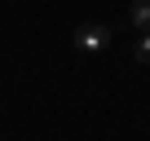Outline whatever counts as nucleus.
<instances>
[{
  "label": "nucleus",
  "mask_w": 150,
  "mask_h": 141,
  "mask_svg": "<svg viewBox=\"0 0 150 141\" xmlns=\"http://www.w3.org/2000/svg\"><path fill=\"white\" fill-rule=\"evenodd\" d=\"M128 22L137 31H150V0H132L128 5Z\"/></svg>",
  "instance_id": "nucleus-2"
},
{
  "label": "nucleus",
  "mask_w": 150,
  "mask_h": 141,
  "mask_svg": "<svg viewBox=\"0 0 150 141\" xmlns=\"http://www.w3.org/2000/svg\"><path fill=\"white\" fill-rule=\"evenodd\" d=\"M132 57H137L141 66H150V31H141V35H137V44H132Z\"/></svg>",
  "instance_id": "nucleus-3"
},
{
  "label": "nucleus",
  "mask_w": 150,
  "mask_h": 141,
  "mask_svg": "<svg viewBox=\"0 0 150 141\" xmlns=\"http://www.w3.org/2000/svg\"><path fill=\"white\" fill-rule=\"evenodd\" d=\"M110 40H115V31H110L106 22H80L75 35H71V44L80 49V53H102Z\"/></svg>",
  "instance_id": "nucleus-1"
}]
</instances>
